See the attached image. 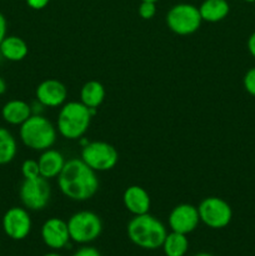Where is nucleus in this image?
I'll list each match as a JSON object with an SVG mask.
<instances>
[{"mask_svg":"<svg viewBox=\"0 0 255 256\" xmlns=\"http://www.w3.org/2000/svg\"><path fill=\"white\" fill-rule=\"evenodd\" d=\"M58 185L62 194L74 202H85L96 194L99 179L96 172L78 158L65 162L58 176Z\"/></svg>","mask_w":255,"mask_h":256,"instance_id":"obj_1","label":"nucleus"},{"mask_svg":"<svg viewBox=\"0 0 255 256\" xmlns=\"http://www.w3.org/2000/svg\"><path fill=\"white\" fill-rule=\"evenodd\" d=\"M126 232L132 244L146 250L162 248L168 235L165 225L149 212L134 215L128 224Z\"/></svg>","mask_w":255,"mask_h":256,"instance_id":"obj_2","label":"nucleus"},{"mask_svg":"<svg viewBox=\"0 0 255 256\" xmlns=\"http://www.w3.org/2000/svg\"><path fill=\"white\" fill-rule=\"evenodd\" d=\"M96 110L85 106L82 102H65L58 115V132L68 140L82 139L89 129Z\"/></svg>","mask_w":255,"mask_h":256,"instance_id":"obj_3","label":"nucleus"},{"mask_svg":"<svg viewBox=\"0 0 255 256\" xmlns=\"http://www.w3.org/2000/svg\"><path fill=\"white\" fill-rule=\"evenodd\" d=\"M22 144L35 152L50 149L56 142V128L42 114H32L19 128Z\"/></svg>","mask_w":255,"mask_h":256,"instance_id":"obj_4","label":"nucleus"},{"mask_svg":"<svg viewBox=\"0 0 255 256\" xmlns=\"http://www.w3.org/2000/svg\"><path fill=\"white\" fill-rule=\"evenodd\" d=\"M66 222L70 240L78 244H88L94 242L102 232V219L95 212L88 210L75 212Z\"/></svg>","mask_w":255,"mask_h":256,"instance_id":"obj_5","label":"nucleus"},{"mask_svg":"<svg viewBox=\"0 0 255 256\" xmlns=\"http://www.w3.org/2000/svg\"><path fill=\"white\" fill-rule=\"evenodd\" d=\"M165 20L168 28L178 35L194 34L202 22L199 8L189 2H180L170 8Z\"/></svg>","mask_w":255,"mask_h":256,"instance_id":"obj_6","label":"nucleus"},{"mask_svg":"<svg viewBox=\"0 0 255 256\" xmlns=\"http://www.w3.org/2000/svg\"><path fill=\"white\" fill-rule=\"evenodd\" d=\"M82 160L94 172H108L118 164L119 152L109 142H92L82 146Z\"/></svg>","mask_w":255,"mask_h":256,"instance_id":"obj_7","label":"nucleus"},{"mask_svg":"<svg viewBox=\"0 0 255 256\" xmlns=\"http://www.w3.org/2000/svg\"><path fill=\"white\" fill-rule=\"evenodd\" d=\"M200 222L210 229H222L232 219V206L224 199L218 196L205 198L198 206Z\"/></svg>","mask_w":255,"mask_h":256,"instance_id":"obj_8","label":"nucleus"},{"mask_svg":"<svg viewBox=\"0 0 255 256\" xmlns=\"http://www.w3.org/2000/svg\"><path fill=\"white\" fill-rule=\"evenodd\" d=\"M19 196L26 209L38 212V210H42L49 204L52 189L48 180L42 176L24 179V182L20 185Z\"/></svg>","mask_w":255,"mask_h":256,"instance_id":"obj_9","label":"nucleus"},{"mask_svg":"<svg viewBox=\"0 0 255 256\" xmlns=\"http://www.w3.org/2000/svg\"><path fill=\"white\" fill-rule=\"evenodd\" d=\"M32 218L26 209L12 206L5 212L2 216V230L12 240H24L32 232Z\"/></svg>","mask_w":255,"mask_h":256,"instance_id":"obj_10","label":"nucleus"},{"mask_svg":"<svg viewBox=\"0 0 255 256\" xmlns=\"http://www.w3.org/2000/svg\"><path fill=\"white\" fill-rule=\"evenodd\" d=\"M169 226L172 232L188 235L194 232L200 222L198 208L192 204H179L170 212Z\"/></svg>","mask_w":255,"mask_h":256,"instance_id":"obj_11","label":"nucleus"},{"mask_svg":"<svg viewBox=\"0 0 255 256\" xmlns=\"http://www.w3.org/2000/svg\"><path fill=\"white\" fill-rule=\"evenodd\" d=\"M42 239L52 250L64 249L70 242L68 222L60 218H50L42 226Z\"/></svg>","mask_w":255,"mask_h":256,"instance_id":"obj_12","label":"nucleus"},{"mask_svg":"<svg viewBox=\"0 0 255 256\" xmlns=\"http://www.w3.org/2000/svg\"><path fill=\"white\" fill-rule=\"evenodd\" d=\"M35 98L45 108L62 106L66 102L68 89L59 80L46 79L36 86Z\"/></svg>","mask_w":255,"mask_h":256,"instance_id":"obj_13","label":"nucleus"},{"mask_svg":"<svg viewBox=\"0 0 255 256\" xmlns=\"http://www.w3.org/2000/svg\"><path fill=\"white\" fill-rule=\"evenodd\" d=\"M122 202L125 209L132 215L148 214L152 205L149 192L139 185H132L125 189L122 194Z\"/></svg>","mask_w":255,"mask_h":256,"instance_id":"obj_14","label":"nucleus"},{"mask_svg":"<svg viewBox=\"0 0 255 256\" xmlns=\"http://www.w3.org/2000/svg\"><path fill=\"white\" fill-rule=\"evenodd\" d=\"M64 155L60 152L54 149H46L42 152L38 159L40 169V176L45 178L46 180L54 179L59 176L62 168L65 165Z\"/></svg>","mask_w":255,"mask_h":256,"instance_id":"obj_15","label":"nucleus"},{"mask_svg":"<svg viewBox=\"0 0 255 256\" xmlns=\"http://www.w3.org/2000/svg\"><path fill=\"white\" fill-rule=\"evenodd\" d=\"M32 115V106L26 102L12 99L5 102L2 109V116L5 122L10 125H22Z\"/></svg>","mask_w":255,"mask_h":256,"instance_id":"obj_16","label":"nucleus"},{"mask_svg":"<svg viewBox=\"0 0 255 256\" xmlns=\"http://www.w3.org/2000/svg\"><path fill=\"white\" fill-rule=\"evenodd\" d=\"M28 52L29 48L25 40L16 35H6L0 44V55L9 62H22Z\"/></svg>","mask_w":255,"mask_h":256,"instance_id":"obj_17","label":"nucleus"},{"mask_svg":"<svg viewBox=\"0 0 255 256\" xmlns=\"http://www.w3.org/2000/svg\"><path fill=\"white\" fill-rule=\"evenodd\" d=\"M202 22H219L228 16L230 5L226 0H204L199 6Z\"/></svg>","mask_w":255,"mask_h":256,"instance_id":"obj_18","label":"nucleus"},{"mask_svg":"<svg viewBox=\"0 0 255 256\" xmlns=\"http://www.w3.org/2000/svg\"><path fill=\"white\" fill-rule=\"evenodd\" d=\"M105 99V88L98 80H89L80 90V102L90 109H98Z\"/></svg>","mask_w":255,"mask_h":256,"instance_id":"obj_19","label":"nucleus"},{"mask_svg":"<svg viewBox=\"0 0 255 256\" xmlns=\"http://www.w3.org/2000/svg\"><path fill=\"white\" fill-rule=\"evenodd\" d=\"M162 248L165 256H185L189 249V240L186 235L172 232L166 235Z\"/></svg>","mask_w":255,"mask_h":256,"instance_id":"obj_20","label":"nucleus"},{"mask_svg":"<svg viewBox=\"0 0 255 256\" xmlns=\"http://www.w3.org/2000/svg\"><path fill=\"white\" fill-rule=\"evenodd\" d=\"M18 144L14 135L5 128L0 126V165H6L15 159Z\"/></svg>","mask_w":255,"mask_h":256,"instance_id":"obj_21","label":"nucleus"},{"mask_svg":"<svg viewBox=\"0 0 255 256\" xmlns=\"http://www.w3.org/2000/svg\"><path fill=\"white\" fill-rule=\"evenodd\" d=\"M22 174L24 179H34L40 176V169L38 160L28 159L22 164Z\"/></svg>","mask_w":255,"mask_h":256,"instance_id":"obj_22","label":"nucleus"},{"mask_svg":"<svg viewBox=\"0 0 255 256\" xmlns=\"http://www.w3.org/2000/svg\"><path fill=\"white\" fill-rule=\"evenodd\" d=\"M138 12L144 20H150L156 14V5H155V2H142L139 5V9H138Z\"/></svg>","mask_w":255,"mask_h":256,"instance_id":"obj_23","label":"nucleus"},{"mask_svg":"<svg viewBox=\"0 0 255 256\" xmlns=\"http://www.w3.org/2000/svg\"><path fill=\"white\" fill-rule=\"evenodd\" d=\"M242 84H244L245 90H246L252 96H255V66L245 72L244 79H242Z\"/></svg>","mask_w":255,"mask_h":256,"instance_id":"obj_24","label":"nucleus"},{"mask_svg":"<svg viewBox=\"0 0 255 256\" xmlns=\"http://www.w3.org/2000/svg\"><path fill=\"white\" fill-rule=\"evenodd\" d=\"M72 256H102L99 250L92 246H82L74 252Z\"/></svg>","mask_w":255,"mask_h":256,"instance_id":"obj_25","label":"nucleus"},{"mask_svg":"<svg viewBox=\"0 0 255 256\" xmlns=\"http://www.w3.org/2000/svg\"><path fill=\"white\" fill-rule=\"evenodd\" d=\"M28 4V6L32 8L34 10H42L44 8L48 6V4L50 2V0H25Z\"/></svg>","mask_w":255,"mask_h":256,"instance_id":"obj_26","label":"nucleus"},{"mask_svg":"<svg viewBox=\"0 0 255 256\" xmlns=\"http://www.w3.org/2000/svg\"><path fill=\"white\" fill-rule=\"evenodd\" d=\"M6 32H8V22L6 19H5L4 15L0 12V44L4 40V38L6 36Z\"/></svg>","mask_w":255,"mask_h":256,"instance_id":"obj_27","label":"nucleus"},{"mask_svg":"<svg viewBox=\"0 0 255 256\" xmlns=\"http://www.w3.org/2000/svg\"><path fill=\"white\" fill-rule=\"evenodd\" d=\"M248 50L252 54V56L255 58V32L248 39Z\"/></svg>","mask_w":255,"mask_h":256,"instance_id":"obj_28","label":"nucleus"},{"mask_svg":"<svg viewBox=\"0 0 255 256\" xmlns=\"http://www.w3.org/2000/svg\"><path fill=\"white\" fill-rule=\"evenodd\" d=\"M5 92H6V82H5V80L0 76V95L4 94Z\"/></svg>","mask_w":255,"mask_h":256,"instance_id":"obj_29","label":"nucleus"},{"mask_svg":"<svg viewBox=\"0 0 255 256\" xmlns=\"http://www.w3.org/2000/svg\"><path fill=\"white\" fill-rule=\"evenodd\" d=\"M194 256H214V255L209 254V252H198V254H195Z\"/></svg>","mask_w":255,"mask_h":256,"instance_id":"obj_30","label":"nucleus"},{"mask_svg":"<svg viewBox=\"0 0 255 256\" xmlns=\"http://www.w3.org/2000/svg\"><path fill=\"white\" fill-rule=\"evenodd\" d=\"M42 256H62V255L58 254V252H48V254H45V255H42Z\"/></svg>","mask_w":255,"mask_h":256,"instance_id":"obj_31","label":"nucleus"},{"mask_svg":"<svg viewBox=\"0 0 255 256\" xmlns=\"http://www.w3.org/2000/svg\"><path fill=\"white\" fill-rule=\"evenodd\" d=\"M140 2H159V0H140Z\"/></svg>","mask_w":255,"mask_h":256,"instance_id":"obj_32","label":"nucleus"},{"mask_svg":"<svg viewBox=\"0 0 255 256\" xmlns=\"http://www.w3.org/2000/svg\"><path fill=\"white\" fill-rule=\"evenodd\" d=\"M242 2H255V0H242Z\"/></svg>","mask_w":255,"mask_h":256,"instance_id":"obj_33","label":"nucleus"}]
</instances>
